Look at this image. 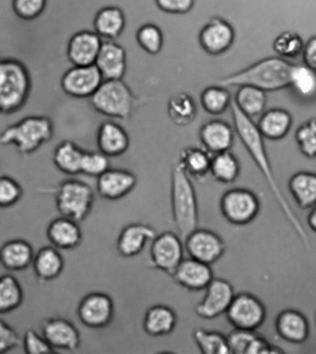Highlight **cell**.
I'll use <instances>...</instances> for the list:
<instances>
[{
    "label": "cell",
    "mask_w": 316,
    "mask_h": 354,
    "mask_svg": "<svg viewBox=\"0 0 316 354\" xmlns=\"http://www.w3.org/2000/svg\"><path fill=\"white\" fill-rule=\"evenodd\" d=\"M230 109H232L236 133L238 134L243 147H245L247 152L251 156L252 160L262 173L275 200H276L277 205L282 211L283 215L285 216L294 232L298 235L305 248L310 249L309 236H308L304 225L297 216L296 213L294 212L292 207H290V203L288 202L287 198L283 194L281 189H280L279 183L277 182L276 177H275L270 159H269L268 151H266L265 138L260 133L259 129H258L254 120L243 114L237 108L233 100Z\"/></svg>",
    "instance_id": "1"
},
{
    "label": "cell",
    "mask_w": 316,
    "mask_h": 354,
    "mask_svg": "<svg viewBox=\"0 0 316 354\" xmlns=\"http://www.w3.org/2000/svg\"><path fill=\"white\" fill-rule=\"evenodd\" d=\"M292 66L282 57H269L219 79L216 84L227 88L249 85L265 92L279 91L290 87Z\"/></svg>",
    "instance_id": "2"
},
{
    "label": "cell",
    "mask_w": 316,
    "mask_h": 354,
    "mask_svg": "<svg viewBox=\"0 0 316 354\" xmlns=\"http://www.w3.org/2000/svg\"><path fill=\"white\" fill-rule=\"evenodd\" d=\"M170 203L173 223L184 240L199 225V208L194 183L178 163L171 172Z\"/></svg>",
    "instance_id": "3"
},
{
    "label": "cell",
    "mask_w": 316,
    "mask_h": 354,
    "mask_svg": "<svg viewBox=\"0 0 316 354\" xmlns=\"http://www.w3.org/2000/svg\"><path fill=\"white\" fill-rule=\"evenodd\" d=\"M54 120L48 116H28L0 133V145L15 147L21 156L34 155L53 138Z\"/></svg>",
    "instance_id": "4"
},
{
    "label": "cell",
    "mask_w": 316,
    "mask_h": 354,
    "mask_svg": "<svg viewBox=\"0 0 316 354\" xmlns=\"http://www.w3.org/2000/svg\"><path fill=\"white\" fill-rule=\"evenodd\" d=\"M31 73L26 63L15 57H0V113L17 111L28 100Z\"/></svg>",
    "instance_id": "5"
},
{
    "label": "cell",
    "mask_w": 316,
    "mask_h": 354,
    "mask_svg": "<svg viewBox=\"0 0 316 354\" xmlns=\"http://www.w3.org/2000/svg\"><path fill=\"white\" fill-rule=\"evenodd\" d=\"M136 101L131 88L122 80H104L90 97L91 105L98 113L120 120L131 117Z\"/></svg>",
    "instance_id": "6"
},
{
    "label": "cell",
    "mask_w": 316,
    "mask_h": 354,
    "mask_svg": "<svg viewBox=\"0 0 316 354\" xmlns=\"http://www.w3.org/2000/svg\"><path fill=\"white\" fill-rule=\"evenodd\" d=\"M95 200L92 187L80 180H63L55 192L57 210L60 215L79 223L89 216Z\"/></svg>",
    "instance_id": "7"
},
{
    "label": "cell",
    "mask_w": 316,
    "mask_h": 354,
    "mask_svg": "<svg viewBox=\"0 0 316 354\" xmlns=\"http://www.w3.org/2000/svg\"><path fill=\"white\" fill-rule=\"evenodd\" d=\"M219 205L223 218L235 226L252 223L261 210L259 197L246 188H232L225 192Z\"/></svg>",
    "instance_id": "8"
},
{
    "label": "cell",
    "mask_w": 316,
    "mask_h": 354,
    "mask_svg": "<svg viewBox=\"0 0 316 354\" xmlns=\"http://www.w3.org/2000/svg\"><path fill=\"white\" fill-rule=\"evenodd\" d=\"M226 317L234 328L257 330L266 322V307L257 296L240 292L233 298Z\"/></svg>",
    "instance_id": "9"
},
{
    "label": "cell",
    "mask_w": 316,
    "mask_h": 354,
    "mask_svg": "<svg viewBox=\"0 0 316 354\" xmlns=\"http://www.w3.org/2000/svg\"><path fill=\"white\" fill-rule=\"evenodd\" d=\"M183 240L178 233L167 230L151 241L149 257L152 267L171 276L184 255Z\"/></svg>",
    "instance_id": "10"
},
{
    "label": "cell",
    "mask_w": 316,
    "mask_h": 354,
    "mask_svg": "<svg viewBox=\"0 0 316 354\" xmlns=\"http://www.w3.org/2000/svg\"><path fill=\"white\" fill-rule=\"evenodd\" d=\"M80 322L87 328H108L115 317L113 299L104 292H91L82 299L77 307Z\"/></svg>",
    "instance_id": "11"
},
{
    "label": "cell",
    "mask_w": 316,
    "mask_h": 354,
    "mask_svg": "<svg viewBox=\"0 0 316 354\" xmlns=\"http://www.w3.org/2000/svg\"><path fill=\"white\" fill-rule=\"evenodd\" d=\"M183 243L189 257L210 266L218 262L226 252L223 238L212 230L197 227L184 239Z\"/></svg>",
    "instance_id": "12"
},
{
    "label": "cell",
    "mask_w": 316,
    "mask_h": 354,
    "mask_svg": "<svg viewBox=\"0 0 316 354\" xmlns=\"http://www.w3.org/2000/svg\"><path fill=\"white\" fill-rule=\"evenodd\" d=\"M199 44L203 50L211 56L226 53L236 38L234 26L221 16H214L201 26Z\"/></svg>",
    "instance_id": "13"
},
{
    "label": "cell",
    "mask_w": 316,
    "mask_h": 354,
    "mask_svg": "<svg viewBox=\"0 0 316 354\" xmlns=\"http://www.w3.org/2000/svg\"><path fill=\"white\" fill-rule=\"evenodd\" d=\"M103 81V76L95 64L71 66L62 74L60 84L68 97L84 100L92 97Z\"/></svg>",
    "instance_id": "14"
},
{
    "label": "cell",
    "mask_w": 316,
    "mask_h": 354,
    "mask_svg": "<svg viewBox=\"0 0 316 354\" xmlns=\"http://www.w3.org/2000/svg\"><path fill=\"white\" fill-rule=\"evenodd\" d=\"M234 296V288L229 281L214 278L205 288L202 300L195 306V314L203 319H215L226 314Z\"/></svg>",
    "instance_id": "15"
},
{
    "label": "cell",
    "mask_w": 316,
    "mask_h": 354,
    "mask_svg": "<svg viewBox=\"0 0 316 354\" xmlns=\"http://www.w3.org/2000/svg\"><path fill=\"white\" fill-rule=\"evenodd\" d=\"M41 332L55 351H73L81 346L79 329L70 320L63 317L46 318L41 324Z\"/></svg>",
    "instance_id": "16"
},
{
    "label": "cell",
    "mask_w": 316,
    "mask_h": 354,
    "mask_svg": "<svg viewBox=\"0 0 316 354\" xmlns=\"http://www.w3.org/2000/svg\"><path fill=\"white\" fill-rule=\"evenodd\" d=\"M103 44L102 38L92 29L76 32L68 40L66 53L73 66L95 64Z\"/></svg>",
    "instance_id": "17"
},
{
    "label": "cell",
    "mask_w": 316,
    "mask_h": 354,
    "mask_svg": "<svg viewBox=\"0 0 316 354\" xmlns=\"http://www.w3.org/2000/svg\"><path fill=\"white\" fill-rule=\"evenodd\" d=\"M137 182L136 175L131 170L111 167L97 178L96 191L101 198L118 201L130 194Z\"/></svg>",
    "instance_id": "18"
},
{
    "label": "cell",
    "mask_w": 316,
    "mask_h": 354,
    "mask_svg": "<svg viewBox=\"0 0 316 354\" xmlns=\"http://www.w3.org/2000/svg\"><path fill=\"white\" fill-rule=\"evenodd\" d=\"M171 277L176 283L189 292L205 290L215 278L210 265L189 257L181 260Z\"/></svg>",
    "instance_id": "19"
},
{
    "label": "cell",
    "mask_w": 316,
    "mask_h": 354,
    "mask_svg": "<svg viewBox=\"0 0 316 354\" xmlns=\"http://www.w3.org/2000/svg\"><path fill=\"white\" fill-rule=\"evenodd\" d=\"M156 236V230L150 225L141 222L129 224L123 227L118 237V252L124 258L136 257Z\"/></svg>",
    "instance_id": "20"
},
{
    "label": "cell",
    "mask_w": 316,
    "mask_h": 354,
    "mask_svg": "<svg viewBox=\"0 0 316 354\" xmlns=\"http://www.w3.org/2000/svg\"><path fill=\"white\" fill-rule=\"evenodd\" d=\"M201 144L211 155L232 149L234 145V130L222 120H212L201 126Z\"/></svg>",
    "instance_id": "21"
},
{
    "label": "cell",
    "mask_w": 316,
    "mask_h": 354,
    "mask_svg": "<svg viewBox=\"0 0 316 354\" xmlns=\"http://www.w3.org/2000/svg\"><path fill=\"white\" fill-rule=\"evenodd\" d=\"M275 326L280 339L292 344H302L310 337L309 321L299 310H283L277 315Z\"/></svg>",
    "instance_id": "22"
},
{
    "label": "cell",
    "mask_w": 316,
    "mask_h": 354,
    "mask_svg": "<svg viewBox=\"0 0 316 354\" xmlns=\"http://www.w3.org/2000/svg\"><path fill=\"white\" fill-rule=\"evenodd\" d=\"M104 80H122L127 71V53L114 41L102 44L95 63Z\"/></svg>",
    "instance_id": "23"
},
{
    "label": "cell",
    "mask_w": 316,
    "mask_h": 354,
    "mask_svg": "<svg viewBox=\"0 0 316 354\" xmlns=\"http://www.w3.org/2000/svg\"><path fill=\"white\" fill-rule=\"evenodd\" d=\"M96 144L98 150L109 158H118L124 155L130 147V136L119 123L106 120L98 127Z\"/></svg>",
    "instance_id": "24"
},
{
    "label": "cell",
    "mask_w": 316,
    "mask_h": 354,
    "mask_svg": "<svg viewBox=\"0 0 316 354\" xmlns=\"http://www.w3.org/2000/svg\"><path fill=\"white\" fill-rule=\"evenodd\" d=\"M48 241L59 250H73L82 241V232L79 222L59 216L49 223L46 230Z\"/></svg>",
    "instance_id": "25"
},
{
    "label": "cell",
    "mask_w": 316,
    "mask_h": 354,
    "mask_svg": "<svg viewBox=\"0 0 316 354\" xmlns=\"http://www.w3.org/2000/svg\"><path fill=\"white\" fill-rule=\"evenodd\" d=\"M178 323L174 309L166 304H155L145 312L142 329L150 337H164L175 330Z\"/></svg>",
    "instance_id": "26"
},
{
    "label": "cell",
    "mask_w": 316,
    "mask_h": 354,
    "mask_svg": "<svg viewBox=\"0 0 316 354\" xmlns=\"http://www.w3.org/2000/svg\"><path fill=\"white\" fill-rule=\"evenodd\" d=\"M32 244L24 239L8 241L0 248V263L7 270L23 271L32 266L35 258Z\"/></svg>",
    "instance_id": "27"
},
{
    "label": "cell",
    "mask_w": 316,
    "mask_h": 354,
    "mask_svg": "<svg viewBox=\"0 0 316 354\" xmlns=\"http://www.w3.org/2000/svg\"><path fill=\"white\" fill-rule=\"evenodd\" d=\"M32 266L37 281L48 282L54 281L62 275L64 270L65 260L56 247L44 246L35 254Z\"/></svg>",
    "instance_id": "28"
},
{
    "label": "cell",
    "mask_w": 316,
    "mask_h": 354,
    "mask_svg": "<svg viewBox=\"0 0 316 354\" xmlns=\"http://www.w3.org/2000/svg\"><path fill=\"white\" fill-rule=\"evenodd\" d=\"M127 28V19L118 7H104L99 10L93 19V29L101 38L114 41L122 37Z\"/></svg>",
    "instance_id": "29"
},
{
    "label": "cell",
    "mask_w": 316,
    "mask_h": 354,
    "mask_svg": "<svg viewBox=\"0 0 316 354\" xmlns=\"http://www.w3.org/2000/svg\"><path fill=\"white\" fill-rule=\"evenodd\" d=\"M292 126V117L290 112L282 109H272L263 112L257 127L263 138L279 141L288 136Z\"/></svg>",
    "instance_id": "30"
},
{
    "label": "cell",
    "mask_w": 316,
    "mask_h": 354,
    "mask_svg": "<svg viewBox=\"0 0 316 354\" xmlns=\"http://www.w3.org/2000/svg\"><path fill=\"white\" fill-rule=\"evenodd\" d=\"M212 155L203 147H188L180 151L178 165L191 179L203 180L210 174Z\"/></svg>",
    "instance_id": "31"
},
{
    "label": "cell",
    "mask_w": 316,
    "mask_h": 354,
    "mask_svg": "<svg viewBox=\"0 0 316 354\" xmlns=\"http://www.w3.org/2000/svg\"><path fill=\"white\" fill-rule=\"evenodd\" d=\"M84 152L76 142L64 140L55 147L52 160L60 172L68 176L78 175L81 173Z\"/></svg>",
    "instance_id": "32"
},
{
    "label": "cell",
    "mask_w": 316,
    "mask_h": 354,
    "mask_svg": "<svg viewBox=\"0 0 316 354\" xmlns=\"http://www.w3.org/2000/svg\"><path fill=\"white\" fill-rule=\"evenodd\" d=\"M288 190L301 209L316 205V173L299 171L291 176Z\"/></svg>",
    "instance_id": "33"
},
{
    "label": "cell",
    "mask_w": 316,
    "mask_h": 354,
    "mask_svg": "<svg viewBox=\"0 0 316 354\" xmlns=\"http://www.w3.org/2000/svg\"><path fill=\"white\" fill-rule=\"evenodd\" d=\"M170 120L178 127L191 125L197 117V106L188 93L180 92L169 98L167 106Z\"/></svg>",
    "instance_id": "34"
},
{
    "label": "cell",
    "mask_w": 316,
    "mask_h": 354,
    "mask_svg": "<svg viewBox=\"0 0 316 354\" xmlns=\"http://www.w3.org/2000/svg\"><path fill=\"white\" fill-rule=\"evenodd\" d=\"M210 174L216 182L232 185L241 174V163L230 151L215 153L211 159Z\"/></svg>",
    "instance_id": "35"
},
{
    "label": "cell",
    "mask_w": 316,
    "mask_h": 354,
    "mask_svg": "<svg viewBox=\"0 0 316 354\" xmlns=\"http://www.w3.org/2000/svg\"><path fill=\"white\" fill-rule=\"evenodd\" d=\"M266 93L257 87L243 85L239 86L233 102L243 114L254 119L265 112L268 102Z\"/></svg>",
    "instance_id": "36"
},
{
    "label": "cell",
    "mask_w": 316,
    "mask_h": 354,
    "mask_svg": "<svg viewBox=\"0 0 316 354\" xmlns=\"http://www.w3.org/2000/svg\"><path fill=\"white\" fill-rule=\"evenodd\" d=\"M232 100L227 88L219 84L206 87L200 95L203 111L214 116L225 113L232 106Z\"/></svg>",
    "instance_id": "37"
},
{
    "label": "cell",
    "mask_w": 316,
    "mask_h": 354,
    "mask_svg": "<svg viewBox=\"0 0 316 354\" xmlns=\"http://www.w3.org/2000/svg\"><path fill=\"white\" fill-rule=\"evenodd\" d=\"M24 299L23 287L15 277H0V314L15 311L23 304Z\"/></svg>",
    "instance_id": "38"
},
{
    "label": "cell",
    "mask_w": 316,
    "mask_h": 354,
    "mask_svg": "<svg viewBox=\"0 0 316 354\" xmlns=\"http://www.w3.org/2000/svg\"><path fill=\"white\" fill-rule=\"evenodd\" d=\"M290 87L302 100H310L316 97V71L305 64H293Z\"/></svg>",
    "instance_id": "39"
},
{
    "label": "cell",
    "mask_w": 316,
    "mask_h": 354,
    "mask_svg": "<svg viewBox=\"0 0 316 354\" xmlns=\"http://www.w3.org/2000/svg\"><path fill=\"white\" fill-rule=\"evenodd\" d=\"M194 339L203 354H232L227 336L221 332L197 328L194 332Z\"/></svg>",
    "instance_id": "40"
},
{
    "label": "cell",
    "mask_w": 316,
    "mask_h": 354,
    "mask_svg": "<svg viewBox=\"0 0 316 354\" xmlns=\"http://www.w3.org/2000/svg\"><path fill=\"white\" fill-rule=\"evenodd\" d=\"M136 38L140 48L147 54L158 55L163 48L164 32L158 24H142L137 28Z\"/></svg>",
    "instance_id": "41"
},
{
    "label": "cell",
    "mask_w": 316,
    "mask_h": 354,
    "mask_svg": "<svg viewBox=\"0 0 316 354\" xmlns=\"http://www.w3.org/2000/svg\"><path fill=\"white\" fill-rule=\"evenodd\" d=\"M304 41L296 32L285 31L277 35L273 42V50L282 59H295L301 56Z\"/></svg>",
    "instance_id": "42"
},
{
    "label": "cell",
    "mask_w": 316,
    "mask_h": 354,
    "mask_svg": "<svg viewBox=\"0 0 316 354\" xmlns=\"http://www.w3.org/2000/svg\"><path fill=\"white\" fill-rule=\"evenodd\" d=\"M295 140L299 152L307 158H316V119H310L297 129Z\"/></svg>",
    "instance_id": "43"
},
{
    "label": "cell",
    "mask_w": 316,
    "mask_h": 354,
    "mask_svg": "<svg viewBox=\"0 0 316 354\" xmlns=\"http://www.w3.org/2000/svg\"><path fill=\"white\" fill-rule=\"evenodd\" d=\"M259 334L257 330H247V329L233 328L227 335L229 342L230 353L232 354H250L252 346L254 344Z\"/></svg>",
    "instance_id": "44"
},
{
    "label": "cell",
    "mask_w": 316,
    "mask_h": 354,
    "mask_svg": "<svg viewBox=\"0 0 316 354\" xmlns=\"http://www.w3.org/2000/svg\"><path fill=\"white\" fill-rule=\"evenodd\" d=\"M109 169H111V161L108 156L100 151H85L82 162V174L98 178Z\"/></svg>",
    "instance_id": "45"
},
{
    "label": "cell",
    "mask_w": 316,
    "mask_h": 354,
    "mask_svg": "<svg viewBox=\"0 0 316 354\" xmlns=\"http://www.w3.org/2000/svg\"><path fill=\"white\" fill-rule=\"evenodd\" d=\"M24 196V189L12 177L0 175V208H9L17 204Z\"/></svg>",
    "instance_id": "46"
},
{
    "label": "cell",
    "mask_w": 316,
    "mask_h": 354,
    "mask_svg": "<svg viewBox=\"0 0 316 354\" xmlns=\"http://www.w3.org/2000/svg\"><path fill=\"white\" fill-rule=\"evenodd\" d=\"M24 348L27 354H52L56 353L43 335L28 328L24 336Z\"/></svg>",
    "instance_id": "47"
},
{
    "label": "cell",
    "mask_w": 316,
    "mask_h": 354,
    "mask_svg": "<svg viewBox=\"0 0 316 354\" xmlns=\"http://www.w3.org/2000/svg\"><path fill=\"white\" fill-rule=\"evenodd\" d=\"M46 0H15V10L20 17L34 19L42 13Z\"/></svg>",
    "instance_id": "48"
},
{
    "label": "cell",
    "mask_w": 316,
    "mask_h": 354,
    "mask_svg": "<svg viewBox=\"0 0 316 354\" xmlns=\"http://www.w3.org/2000/svg\"><path fill=\"white\" fill-rule=\"evenodd\" d=\"M156 3L167 15H184L194 9L195 0H156Z\"/></svg>",
    "instance_id": "49"
},
{
    "label": "cell",
    "mask_w": 316,
    "mask_h": 354,
    "mask_svg": "<svg viewBox=\"0 0 316 354\" xmlns=\"http://www.w3.org/2000/svg\"><path fill=\"white\" fill-rule=\"evenodd\" d=\"M21 339L15 329L0 319V354L12 351L20 345Z\"/></svg>",
    "instance_id": "50"
},
{
    "label": "cell",
    "mask_w": 316,
    "mask_h": 354,
    "mask_svg": "<svg viewBox=\"0 0 316 354\" xmlns=\"http://www.w3.org/2000/svg\"><path fill=\"white\" fill-rule=\"evenodd\" d=\"M301 55L304 64L316 71V35L307 41Z\"/></svg>",
    "instance_id": "51"
},
{
    "label": "cell",
    "mask_w": 316,
    "mask_h": 354,
    "mask_svg": "<svg viewBox=\"0 0 316 354\" xmlns=\"http://www.w3.org/2000/svg\"><path fill=\"white\" fill-rule=\"evenodd\" d=\"M307 223L313 232L316 233V205L312 208L307 218Z\"/></svg>",
    "instance_id": "52"
}]
</instances>
